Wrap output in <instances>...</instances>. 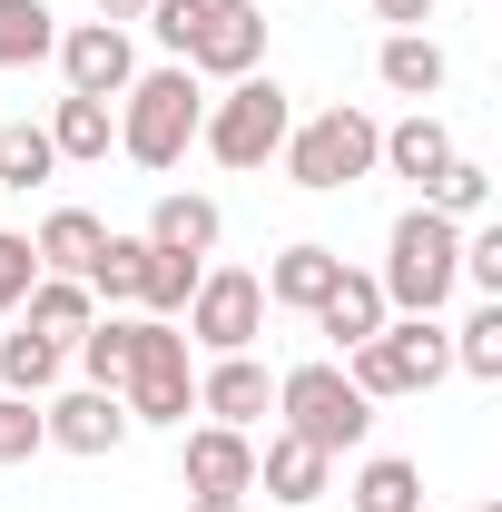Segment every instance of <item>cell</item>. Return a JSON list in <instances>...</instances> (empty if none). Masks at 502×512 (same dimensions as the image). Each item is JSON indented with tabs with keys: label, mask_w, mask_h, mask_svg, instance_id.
<instances>
[{
	"label": "cell",
	"mask_w": 502,
	"mask_h": 512,
	"mask_svg": "<svg viewBox=\"0 0 502 512\" xmlns=\"http://www.w3.org/2000/svg\"><path fill=\"white\" fill-rule=\"evenodd\" d=\"M138 256H148V237H109V247L89 256V296H109V306H138Z\"/></svg>",
	"instance_id": "cell-30"
},
{
	"label": "cell",
	"mask_w": 502,
	"mask_h": 512,
	"mask_svg": "<svg viewBox=\"0 0 502 512\" xmlns=\"http://www.w3.org/2000/svg\"><path fill=\"white\" fill-rule=\"evenodd\" d=\"M60 365H69V345H50V335H30V325L0 335V394H30V404H40V394L60 384Z\"/></svg>",
	"instance_id": "cell-26"
},
{
	"label": "cell",
	"mask_w": 502,
	"mask_h": 512,
	"mask_svg": "<svg viewBox=\"0 0 502 512\" xmlns=\"http://www.w3.org/2000/svg\"><path fill=\"white\" fill-rule=\"evenodd\" d=\"M197 119H207V89H197L188 69H138L119 89V158L128 168H178L197 148Z\"/></svg>",
	"instance_id": "cell-2"
},
{
	"label": "cell",
	"mask_w": 502,
	"mask_h": 512,
	"mask_svg": "<svg viewBox=\"0 0 502 512\" xmlns=\"http://www.w3.org/2000/svg\"><path fill=\"white\" fill-rule=\"evenodd\" d=\"M286 128H296V99L247 69V79H227V99H207V119H197V148L217 158V168H266L276 148H286Z\"/></svg>",
	"instance_id": "cell-5"
},
{
	"label": "cell",
	"mask_w": 502,
	"mask_h": 512,
	"mask_svg": "<svg viewBox=\"0 0 502 512\" xmlns=\"http://www.w3.org/2000/svg\"><path fill=\"white\" fill-rule=\"evenodd\" d=\"M345 375H355V394L365 404H384V394H434L443 375H453V335H443L434 316H384L355 355H335Z\"/></svg>",
	"instance_id": "cell-3"
},
{
	"label": "cell",
	"mask_w": 502,
	"mask_h": 512,
	"mask_svg": "<svg viewBox=\"0 0 502 512\" xmlns=\"http://www.w3.org/2000/svg\"><path fill=\"white\" fill-rule=\"evenodd\" d=\"M197 10H227V0H197Z\"/></svg>",
	"instance_id": "cell-39"
},
{
	"label": "cell",
	"mask_w": 502,
	"mask_h": 512,
	"mask_svg": "<svg viewBox=\"0 0 502 512\" xmlns=\"http://www.w3.org/2000/svg\"><path fill=\"white\" fill-rule=\"evenodd\" d=\"M266 60V10L256 0H227V10H207L197 20V40H188V79H247V69Z\"/></svg>",
	"instance_id": "cell-10"
},
{
	"label": "cell",
	"mask_w": 502,
	"mask_h": 512,
	"mask_svg": "<svg viewBox=\"0 0 502 512\" xmlns=\"http://www.w3.org/2000/svg\"><path fill=\"white\" fill-rule=\"evenodd\" d=\"M99 20H119V30H128V20H148V0H99Z\"/></svg>",
	"instance_id": "cell-37"
},
{
	"label": "cell",
	"mask_w": 502,
	"mask_h": 512,
	"mask_svg": "<svg viewBox=\"0 0 502 512\" xmlns=\"http://www.w3.org/2000/svg\"><path fill=\"white\" fill-rule=\"evenodd\" d=\"M443 158H453V128H443L434 109L394 119V128H384V148H375V168H394V178H414V188H434V178H443Z\"/></svg>",
	"instance_id": "cell-18"
},
{
	"label": "cell",
	"mask_w": 502,
	"mask_h": 512,
	"mask_svg": "<svg viewBox=\"0 0 502 512\" xmlns=\"http://www.w3.org/2000/svg\"><path fill=\"white\" fill-rule=\"evenodd\" d=\"M335 276H345V256H335V247H315V237H296V247H276V256H266V276H256V286H266V306H286V316H315Z\"/></svg>",
	"instance_id": "cell-14"
},
{
	"label": "cell",
	"mask_w": 502,
	"mask_h": 512,
	"mask_svg": "<svg viewBox=\"0 0 502 512\" xmlns=\"http://www.w3.org/2000/svg\"><path fill=\"white\" fill-rule=\"evenodd\" d=\"M384 316H394V306H384V286H375V276H355V266H345V276L325 286V306H315V335H325L335 355H355V345H365V335H375Z\"/></svg>",
	"instance_id": "cell-16"
},
{
	"label": "cell",
	"mask_w": 502,
	"mask_h": 512,
	"mask_svg": "<svg viewBox=\"0 0 502 512\" xmlns=\"http://www.w3.org/2000/svg\"><path fill=\"white\" fill-rule=\"evenodd\" d=\"M40 178H60V148H50V128L10 119V128H0V188H40Z\"/></svg>",
	"instance_id": "cell-29"
},
{
	"label": "cell",
	"mask_w": 502,
	"mask_h": 512,
	"mask_svg": "<svg viewBox=\"0 0 502 512\" xmlns=\"http://www.w3.org/2000/svg\"><path fill=\"white\" fill-rule=\"evenodd\" d=\"M109 247V227L89 217V207H50L40 217V237H30V256H40V276H89V256Z\"/></svg>",
	"instance_id": "cell-20"
},
{
	"label": "cell",
	"mask_w": 502,
	"mask_h": 512,
	"mask_svg": "<svg viewBox=\"0 0 502 512\" xmlns=\"http://www.w3.org/2000/svg\"><path fill=\"white\" fill-rule=\"evenodd\" d=\"M276 414H286V434L315 453H355L375 434V404L355 394V375L335 365V355H315V365H286L276 375Z\"/></svg>",
	"instance_id": "cell-4"
},
{
	"label": "cell",
	"mask_w": 502,
	"mask_h": 512,
	"mask_svg": "<svg viewBox=\"0 0 502 512\" xmlns=\"http://www.w3.org/2000/svg\"><path fill=\"white\" fill-rule=\"evenodd\" d=\"M119 404H128V424H188L197 414V365H188V335H178L168 316H138Z\"/></svg>",
	"instance_id": "cell-7"
},
{
	"label": "cell",
	"mask_w": 502,
	"mask_h": 512,
	"mask_svg": "<svg viewBox=\"0 0 502 512\" xmlns=\"http://www.w3.org/2000/svg\"><path fill=\"white\" fill-rule=\"evenodd\" d=\"M453 365H463L473 384H502V296H483L473 316L453 325Z\"/></svg>",
	"instance_id": "cell-28"
},
{
	"label": "cell",
	"mask_w": 502,
	"mask_h": 512,
	"mask_svg": "<svg viewBox=\"0 0 502 512\" xmlns=\"http://www.w3.org/2000/svg\"><path fill=\"white\" fill-rule=\"evenodd\" d=\"M197 276H207V256H178V247H148L138 256V306L148 316H188V296H197Z\"/></svg>",
	"instance_id": "cell-24"
},
{
	"label": "cell",
	"mask_w": 502,
	"mask_h": 512,
	"mask_svg": "<svg viewBox=\"0 0 502 512\" xmlns=\"http://www.w3.org/2000/svg\"><path fill=\"white\" fill-rule=\"evenodd\" d=\"M325 473H335V453L296 444V434H266V453H256V493H266V503H286V512L325 503Z\"/></svg>",
	"instance_id": "cell-15"
},
{
	"label": "cell",
	"mask_w": 502,
	"mask_h": 512,
	"mask_svg": "<svg viewBox=\"0 0 502 512\" xmlns=\"http://www.w3.org/2000/svg\"><path fill=\"white\" fill-rule=\"evenodd\" d=\"M375 148H384V128L335 99V109H315V119L286 128L276 158H286V178H296L306 197H335V188H355V178H375Z\"/></svg>",
	"instance_id": "cell-6"
},
{
	"label": "cell",
	"mask_w": 502,
	"mask_h": 512,
	"mask_svg": "<svg viewBox=\"0 0 502 512\" xmlns=\"http://www.w3.org/2000/svg\"><path fill=\"white\" fill-rule=\"evenodd\" d=\"M217 237H227V217H217V197H197V188H168L158 207H148V247L217 256Z\"/></svg>",
	"instance_id": "cell-19"
},
{
	"label": "cell",
	"mask_w": 502,
	"mask_h": 512,
	"mask_svg": "<svg viewBox=\"0 0 502 512\" xmlns=\"http://www.w3.org/2000/svg\"><path fill=\"white\" fill-rule=\"evenodd\" d=\"M50 148H60V168L69 158H109L119 148V99H60L50 109Z\"/></svg>",
	"instance_id": "cell-23"
},
{
	"label": "cell",
	"mask_w": 502,
	"mask_h": 512,
	"mask_svg": "<svg viewBox=\"0 0 502 512\" xmlns=\"http://www.w3.org/2000/svg\"><path fill=\"white\" fill-rule=\"evenodd\" d=\"M197 414L247 434L256 414H276V375H266L256 355H207V375H197Z\"/></svg>",
	"instance_id": "cell-13"
},
{
	"label": "cell",
	"mask_w": 502,
	"mask_h": 512,
	"mask_svg": "<svg viewBox=\"0 0 502 512\" xmlns=\"http://www.w3.org/2000/svg\"><path fill=\"white\" fill-rule=\"evenodd\" d=\"M375 79L394 89V99H414V109H424L443 79H453V60H443V40H434V30H394V40L375 50Z\"/></svg>",
	"instance_id": "cell-17"
},
{
	"label": "cell",
	"mask_w": 502,
	"mask_h": 512,
	"mask_svg": "<svg viewBox=\"0 0 502 512\" xmlns=\"http://www.w3.org/2000/svg\"><path fill=\"white\" fill-rule=\"evenodd\" d=\"M178 473H188L197 503H247L256 493V444L237 434V424H197L188 453H178Z\"/></svg>",
	"instance_id": "cell-12"
},
{
	"label": "cell",
	"mask_w": 502,
	"mask_h": 512,
	"mask_svg": "<svg viewBox=\"0 0 502 512\" xmlns=\"http://www.w3.org/2000/svg\"><path fill=\"white\" fill-rule=\"evenodd\" d=\"M375 20H394V30H424V20H434V0H375Z\"/></svg>",
	"instance_id": "cell-36"
},
{
	"label": "cell",
	"mask_w": 502,
	"mask_h": 512,
	"mask_svg": "<svg viewBox=\"0 0 502 512\" xmlns=\"http://www.w3.org/2000/svg\"><path fill=\"white\" fill-rule=\"evenodd\" d=\"M50 10H60V0H50Z\"/></svg>",
	"instance_id": "cell-41"
},
{
	"label": "cell",
	"mask_w": 502,
	"mask_h": 512,
	"mask_svg": "<svg viewBox=\"0 0 502 512\" xmlns=\"http://www.w3.org/2000/svg\"><path fill=\"white\" fill-rule=\"evenodd\" d=\"M30 453H50L40 404H30V394H0V463H30Z\"/></svg>",
	"instance_id": "cell-32"
},
{
	"label": "cell",
	"mask_w": 502,
	"mask_h": 512,
	"mask_svg": "<svg viewBox=\"0 0 502 512\" xmlns=\"http://www.w3.org/2000/svg\"><path fill=\"white\" fill-rule=\"evenodd\" d=\"M188 512H247V503H197V493H188Z\"/></svg>",
	"instance_id": "cell-38"
},
{
	"label": "cell",
	"mask_w": 502,
	"mask_h": 512,
	"mask_svg": "<svg viewBox=\"0 0 502 512\" xmlns=\"http://www.w3.org/2000/svg\"><path fill=\"white\" fill-rule=\"evenodd\" d=\"M128 335H138V316H99L89 335H79V375L119 394V375H128Z\"/></svg>",
	"instance_id": "cell-31"
},
{
	"label": "cell",
	"mask_w": 502,
	"mask_h": 512,
	"mask_svg": "<svg viewBox=\"0 0 502 512\" xmlns=\"http://www.w3.org/2000/svg\"><path fill=\"white\" fill-rule=\"evenodd\" d=\"M60 50V10L50 0H0V69H40Z\"/></svg>",
	"instance_id": "cell-25"
},
{
	"label": "cell",
	"mask_w": 502,
	"mask_h": 512,
	"mask_svg": "<svg viewBox=\"0 0 502 512\" xmlns=\"http://www.w3.org/2000/svg\"><path fill=\"white\" fill-rule=\"evenodd\" d=\"M424 207H443V217H453V227H473V217H483V207H493V168H483V158H463V148H453V158H443V178H434V188H424Z\"/></svg>",
	"instance_id": "cell-27"
},
{
	"label": "cell",
	"mask_w": 502,
	"mask_h": 512,
	"mask_svg": "<svg viewBox=\"0 0 502 512\" xmlns=\"http://www.w3.org/2000/svg\"><path fill=\"white\" fill-rule=\"evenodd\" d=\"M345 512H424V473L404 453H365L345 483Z\"/></svg>",
	"instance_id": "cell-22"
},
{
	"label": "cell",
	"mask_w": 502,
	"mask_h": 512,
	"mask_svg": "<svg viewBox=\"0 0 502 512\" xmlns=\"http://www.w3.org/2000/svg\"><path fill=\"white\" fill-rule=\"evenodd\" d=\"M40 424H50V444H60V453H89V463L128 444V404L109 394V384H69V394H50Z\"/></svg>",
	"instance_id": "cell-11"
},
{
	"label": "cell",
	"mask_w": 502,
	"mask_h": 512,
	"mask_svg": "<svg viewBox=\"0 0 502 512\" xmlns=\"http://www.w3.org/2000/svg\"><path fill=\"white\" fill-rule=\"evenodd\" d=\"M30 286H40V256H30V237H10V227H0V316H10Z\"/></svg>",
	"instance_id": "cell-34"
},
{
	"label": "cell",
	"mask_w": 502,
	"mask_h": 512,
	"mask_svg": "<svg viewBox=\"0 0 502 512\" xmlns=\"http://www.w3.org/2000/svg\"><path fill=\"white\" fill-rule=\"evenodd\" d=\"M463 286L502 296V227H463Z\"/></svg>",
	"instance_id": "cell-33"
},
{
	"label": "cell",
	"mask_w": 502,
	"mask_h": 512,
	"mask_svg": "<svg viewBox=\"0 0 502 512\" xmlns=\"http://www.w3.org/2000/svg\"><path fill=\"white\" fill-rule=\"evenodd\" d=\"M178 335H188V345H207V355H247L256 335H266V286H256L247 266H207Z\"/></svg>",
	"instance_id": "cell-8"
},
{
	"label": "cell",
	"mask_w": 502,
	"mask_h": 512,
	"mask_svg": "<svg viewBox=\"0 0 502 512\" xmlns=\"http://www.w3.org/2000/svg\"><path fill=\"white\" fill-rule=\"evenodd\" d=\"M473 512H502V503H473Z\"/></svg>",
	"instance_id": "cell-40"
},
{
	"label": "cell",
	"mask_w": 502,
	"mask_h": 512,
	"mask_svg": "<svg viewBox=\"0 0 502 512\" xmlns=\"http://www.w3.org/2000/svg\"><path fill=\"white\" fill-rule=\"evenodd\" d=\"M20 306H30V335H50V345H79V335L99 325V296H89L79 276H40Z\"/></svg>",
	"instance_id": "cell-21"
},
{
	"label": "cell",
	"mask_w": 502,
	"mask_h": 512,
	"mask_svg": "<svg viewBox=\"0 0 502 512\" xmlns=\"http://www.w3.org/2000/svg\"><path fill=\"white\" fill-rule=\"evenodd\" d=\"M50 60H60L69 99H119L128 79H138V50H128V30H119V20H69Z\"/></svg>",
	"instance_id": "cell-9"
},
{
	"label": "cell",
	"mask_w": 502,
	"mask_h": 512,
	"mask_svg": "<svg viewBox=\"0 0 502 512\" xmlns=\"http://www.w3.org/2000/svg\"><path fill=\"white\" fill-rule=\"evenodd\" d=\"M375 286H384L394 316H443L453 286H463V227H453L443 207H404L394 237H384V276Z\"/></svg>",
	"instance_id": "cell-1"
},
{
	"label": "cell",
	"mask_w": 502,
	"mask_h": 512,
	"mask_svg": "<svg viewBox=\"0 0 502 512\" xmlns=\"http://www.w3.org/2000/svg\"><path fill=\"white\" fill-rule=\"evenodd\" d=\"M197 20H207V10H197V0H148V30H158V50H168V60H188V40H197Z\"/></svg>",
	"instance_id": "cell-35"
}]
</instances>
